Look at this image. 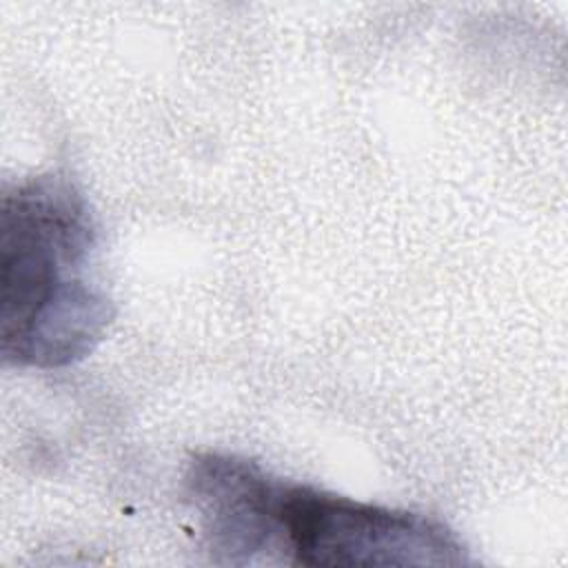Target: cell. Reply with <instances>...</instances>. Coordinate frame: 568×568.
<instances>
[{
	"mask_svg": "<svg viewBox=\"0 0 568 568\" xmlns=\"http://www.w3.org/2000/svg\"><path fill=\"white\" fill-rule=\"evenodd\" d=\"M253 497L264 550H282L297 566L468 564L459 537L426 515L288 484L262 468Z\"/></svg>",
	"mask_w": 568,
	"mask_h": 568,
	"instance_id": "obj_2",
	"label": "cell"
},
{
	"mask_svg": "<svg viewBox=\"0 0 568 568\" xmlns=\"http://www.w3.org/2000/svg\"><path fill=\"white\" fill-rule=\"evenodd\" d=\"M95 233L62 175L27 178L0 204V351L4 362L58 368L102 339L113 308L82 277Z\"/></svg>",
	"mask_w": 568,
	"mask_h": 568,
	"instance_id": "obj_1",
	"label": "cell"
}]
</instances>
